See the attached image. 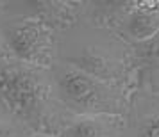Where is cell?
<instances>
[{
	"instance_id": "cell-9",
	"label": "cell",
	"mask_w": 159,
	"mask_h": 137,
	"mask_svg": "<svg viewBox=\"0 0 159 137\" xmlns=\"http://www.w3.org/2000/svg\"><path fill=\"white\" fill-rule=\"evenodd\" d=\"M11 135H13V130L9 128L7 125L0 123V137H11Z\"/></svg>"
},
{
	"instance_id": "cell-2",
	"label": "cell",
	"mask_w": 159,
	"mask_h": 137,
	"mask_svg": "<svg viewBox=\"0 0 159 137\" xmlns=\"http://www.w3.org/2000/svg\"><path fill=\"white\" fill-rule=\"evenodd\" d=\"M9 46L15 57L27 64L48 66L52 62V36L41 22H22L9 34Z\"/></svg>"
},
{
	"instance_id": "cell-3",
	"label": "cell",
	"mask_w": 159,
	"mask_h": 137,
	"mask_svg": "<svg viewBox=\"0 0 159 137\" xmlns=\"http://www.w3.org/2000/svg\"><path fill=\"white\" fill-rule=\"evenodd\" d=\"M61 93L66 101L82 110H98L104 109L106 96L102 93L98 80L86 75L77 68H68L61 73L59 79Z\"/></svg>"
},
{
	"instance_id": "cell-8",
	"label": "cell",
	"mask_w": 159,
	"mask_h": 137,
	"mask_svg": "<svg viewBox=\"0 0 159 137\" xmlns=\"http://www.w3.org/2000/svg\"><path fill=\"white\" fill-rule=\"evenodd\" d=\"M143 137H159V118L152 119V121L147 125Z\"/></svg>"
},
{
	"instance_id": "cell-5",
	"label": "cell",
	"mask_w": 159,
	"mask_h": 137,
	"mask_svg": "<svg viewBox=\"0 0 159 137\" xmlns=\"http://www.w3.org/2000/svg\"><path fill=\"white\" fill-rule=\"evenodd\" d=\"M77 62V70L84 71L86 75L93 77L95 80H109L115 75V70L109 61H106L100 55H82L80 59L75 61Z\"/></svg>"
},
{
	"instance_id": "cell-4",
	"label": "cell",
	"mask_w": 159,
	"mask_h": 137,
	"mask_svg": "<svg viewBox=\"0 0 159 137\" xmlns=\"http://www.w3.org/2000/svg\"><path fill=\"white\" fill-rule=\"evenodd\" d=\"M129 32L138 41H148L159 34V11H138L129 20Z\"/></svg>"
},
{
	"instance_id": "cell-7",
	"label": "cell",
	"mask_w": 159,
	"mask_h": 137,
	"mask_svg": "<svg viewBox=\"0 0 159 137\" xmlns=\"http://www.w3.org/2000/svg\"><path fill=\"white\" fill-rule=\"evenodd\" d=\"M13 59H15V54H13V50H11L9 43H6V41L0 37V68L9 66Z\"/></svg>"
},
{
	"instance_id": "cell-6",
	"label": "cell",
	"mask_w": 159,
	"mask_h": 137,
	"mask_svg": "<svg viewBox=\"0 0 159 137\" xmlns=\"http://www.w3.org/2000/svg\"><path fill=\"white\" fill-rule=\"evenodd\" d=\"M65 137H106V132L97 119L80 118L65 132Z\"/></svg>"
},
{
	"instance_id": "cell-1",
	"label": "cell",
	"mask_w": 159,
	"mask_h": 137,
	"mask_svg": "<svg viewBox=\"0 0 159 137\" xmlns=\"http://www.w3.org/2000/svg\"><path fill=\"white\" fill-rule=\"evenodd\" d=\"M0 94L13 112L29 116L43 105L48 87L29 70L6 66L0 68Z\"/></svg>"
}]
</instances>
